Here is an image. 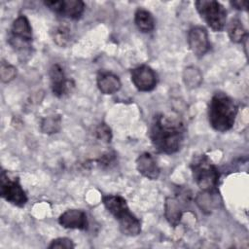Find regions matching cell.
I'll use <instances>...</instances> for the list:
<instances>
[{
    "mask_svg": "<svg viewBox=\"0 0 249 249\" xmlns=\"http://www.w3.org/2000/svg\"><path fill=\"white\" fill-rule=\"evenodd\" d=\"M186 131L184 122L177 115L159 113L152 120L149 136L157 152L171 155L183 146Z\"/></svg>",
    "mask_w": 249,
    "mask_h": 249,
    "instance_id": "1",
    "label": "cell"
},
{
    "mask_svg": "<svg viewBox=\"0 0 249 249\" xmlns=\"http://www.w3.org/2000/svg\"><path fill=\"white\" fill-rule=\"evenodd\" d=\"M237 111L235 102L229 95L224 92H216L208 105L209 124L216 131H228L234 124Z\"/></svg>",
    "mask_w": 249,
    "mask_h": 249,
    "instance_id": "2",
    "label": "cell"
},
{
    "mask_svg": "<svg viewBox=\"0 0 249 249\" xmlns=\"http://www.w3.org/2000/svg\"><path fill=\"white\" fill-rule=\"evenodd\" d=\"M102 203L109 213L118 221L120 231L127 236H136L141 232V222L129 210L126 200L119 195H108L102 197Z\"/></svg>",
    "mask_w": 249,
    "mask_h": 249,
    "instance_id": "3",
    "label": "cell"
},
{
    "mask_svg": "<svg viewBox=\"0 0 249 249\" xmlns=\"http://www.w3.org/2000/svg\"><path fill=\"white\" fill-rule=\"evenodd\" d=\"M193 178L204 192H216L220 174L216 165L205 154L194 157L191 162Z\"/></svg>",
    "mask_w": 249,
    "mask_h": 249,
    "instance_id": "4",
    "label": "cell"
},
{
    "mask_svg": "<svg viewBox=\"0 0 249 249\" xmlns=\"http://www.w3.org/2000/svg\"><path fill=\"white\" fill-rule=\"evenodd\" d=\"M32 27L24 15L18 16L12 23L9 34V44L20 55L30 53L32 43Z\"/></svg>",
    "mask_w": 249,
    "mask_h": 249,
    "instance_id": "5",
    "label": "cell"
},
{
    "mask_svg": "<svg viewBox=\"0 0 249 249\" xmlns=\"http://www.w3.org/2000/svg\"><path fill=\"white\" fill-rule=\"evenodd\" d=\"M200 18L214 31H223L227 25V10L218 1L198 0L195 2Z\"/></svg>",
    "mask_w": 249,
    "mask_h": 249,
    "instance_id": "6",
    "label": "cell"
},
{
    "mask_svg": "<svg viewBox=\"0 0 249 249\" xmlns=\"http://www.w3.org/2000/svg\"><path fill=\"white\" fill-rule=\"evenodd\" d=\"M0 182V195L7 202L18 207H23L26 204L27 196L19 183L18 177L7 170H2Z\"/></svg>",
    "mask_w": 249,
    "mask_h": 249,
    "instance_id": "7",
    "label": "cell"
},
{
    "mask_svg": "<svg viewBox=\"0 0 249 249\" xmlns=\"http://www.w3.org/2000/svg\"><path fill=\"white\" fill-rule=\"evenodd\" d=\"M44 4L56 15L70 19H79L86 7L81 0H49Z\"/></svg>",
    "mask_w": 249,
    "mask_h": 249,
    "instance_id": "8",
    "label": "cell"
},
{
    "mask_svg": "<svg viewBox=\"0 0 249 249\" xmlns=\"http://www.w3.org/2000/svg\"><path fill=\"white\" fill-rule=\"evenodd\" d=\"M130 78L135 88L140 91H151L158 84L157 73L145 64L131 69Z\"/></svg>",
    "mask_w": 249,
    "mask_h": 249,
    "instance_id": "9",
    "label": "cell"
},
{
    "mask_svg": "<svg viewBox=\"0 0 249 249\" xmlns=\"http://www.w3.org/2000/svg\"><path fill=\"white\" fill-rule=\"evenodd\" d=\"M49 75L51 81V89L55 96L62 97L71 92L72 89L74 88V82L66 78L63 68L59 64H53L50 68Z\"/></svg>",
    "mask_w": 249,
    "mask_h": 249,
    "instance_id": "10",
    "label": "cell"
},
{
    "mask_svg": "<svg viewBox=\"0 0 249 249\" xmlns=\"http://www.w3.org/2000/svg\"><path fill=\"white\" fill-rule=\"evenodd\" d=\"M188 45L196 56H203L210 50V42L206 29L202 26L192 27L188 32Z\"/></svg>",
    "mask_w": 249,
    "mask_h": 249,
    "instance_id": "11",
    "label": "cell"
},
{
    "mask_svg": "<svg viewBox=\"0 0 249 249\" xmlns=\"http://www.w3.org/2000/svg\"><path fill=\"white\" fill-rule=\"evenodd\" d=\"M58 223L61 227L70 230L86 231L89 228L87 214L81 209H68L58 217Z\"/></svg>",
    "mask_w": 249,
    "mask_h": 249,
    "instance_id": "12",
    "label": "cell"
},
{
    "mask_svg": "<svg viewBox=\"0 0 249 249\" xmlns=\"http://www.w3.org/2000/svg\"><path fill=\"white\" fill-rule=\"evenodd\" d=\"M136 169L142 176L150 180H157L160 174L156 159L148 152L139 155L136 160Z\"/></svg>",
    "mask_w": 249,
    "mask_h": 249,
    "instance_id": "13",
    "label": "cell"
},
{
    "mask_svg": "<svg viewBox=\"0 0 249 249\" xmlns=\"http://www.w3.org/2000/svg\"><path fill=\"white\" fill-rule=\"evenodd\" d=\"M96 82L98 89L103 94H114L122 86L119 77L107 71H100L97 75Z\"/></svg>",
    "mask_w": 249,
    "mask_h": 249,
    "instance_id": "14",
    "label": "cell"
},
{
    "mask_svg": "<svg viewBox=\"0 0 249 249\" xmlns=\"http://www.w3.org/2000/svg\"><path fill=\"white\" fill-rule=\"evenodd\" d=\"M183 210L178 199L173 197H167L164 203V215L168 223L172 227L178 226L182 218Z\"/></svg>",
    "mask_w": 249,
    "mask_h": 249,
    "instance_id": "15",
    "label": "cell"
},
{
    "mask_svg": "<svg viewBox=\"0 0 249 249\" xmlns=\"http://www.w3.org/2000/svg\"><path fill=\"white\" fill-rule=\"evenodd\" d=\"M134 23L138 30L143 33H150L155 28V19L153 15L142 8L136 10L134 14Z\"/></svg>",
    "mask_w": 249,
    "mask_h": 249,
    "instance_id": "16",
    "label": "cell"
},
{
    "mask_svg": "<svg viewBox=\"0 0 249 249\" xmlns=\"http://www.w3.org/2000/svg\"><path fill=\"white\" fill-rule=\"evenodd\" d=\"M228 35L231 42L239 44L243 43L248 38V33L242 22L238 18H231L227 25Z\"/></svg>",
    "mask_w": 249,
    "mask_h": 249,
    "instance_id": "17",
    "label": "cell"
},
{
    "mask_svg": "<svg viewBox=\"0 0 249 249\" xmlns=\"http://www.w3.org/2000/svg\"><path fill=\"white\" fill-rule=\"evenodd\" d=\"M61 126V118L59 115H51L44 118L41 122V130L43 133L53 134L59 131Z\"/></svg>",
    "mask_w": 249,
    "mask_h": 249,
    "instance_id": "18",
    "label": "cell"
},
{
    "mask_svg": "<svg viewBox=\"0 0 249 249\" xmlns=\"http://www.w3.org/2000/svg\"><path fill=\"white\" fill-rule=\"evenodd\" d=\"M52 36L56 45L64 47L70 41V29L64 25H58L52 31Z\"/></svg>",
    "mask_w": 249,
    "mask_h": 249,
    "instance_id": "19",
    "label": "cell"
},
{
    "mask_svg": "<svg viewBox=\"0 0 249 249\" xmlns=\"http://www.w3.org/2000/svg\"><path fill=\"white\" fill-rule=\"evenodd\" d=\"M17 75V69L6 61L1 62V79L3 82L12 81Z\"/></svg>",
    "mask_w": 249,
    "mask_h": 249,
    "instance_id": "20",
    "label": "cell"
},
{
    "mask_svg": "<svg viewBox=\"0 0 249 249\" xmlns=\"http://www.w3.org/2000/svg\"><path fill=\"white\" fill-rule=\"evenodd\" d=\"M200 76L201 75L197 69H196L195 67H189L185 70V73H184L185 84L188 85V87H192V88L196 87L199 84L194 80V77H200Z\"/></svg>",
    "mask_w": 249,
    "mask_h": 249,
    "instance_id": "21",
    "label": "cell"
},
{
    "mask_svg": "<svg viewBox=\"0 0 249 249\" xmlns=\"http://www.w3.org/2000/svg\"><path fill=\"white\" fill-rule=\"evenodd\" d=\"M50 249H53V248H59V249H71L75 247V244L73 243L72 239L67 238V237H58L55 238L53 240H52V242L50 243V245L48 246Z\"/></svg>",
    "mask_w": 249,
    "mask_h": 249,
    "instance_id": "22",
    "label": "cell"
},
{
    "mask_svg": "<svg viewBox=\"0 0 249 249\" xmlns=\"http://www.w3.org/2000/svg\"><path fill=\"white\" fill-rule=\"evenodd\" d=\"M95 133H96V137L103 141V142H106V143H109L112 139V132H111V129L110 127L106 124H100L96 130H95Z\"/></svg>",
    "mask_w": 249,
    "mask_h": 249,
    "instance_id": "23",
    "label": "cell"
},
{
    "mask_svg": "<svg viewBox=\"0 0 249 249\" xmlns=\"http://www.w3.org/2000/svg\"><path fill=\"white\" fill-rule=\"evenodd\" d=\"M114 160H115V155L111 153H107L103 155L100 159H98L97 162L102 166H108L111 164V162L114 161Z\"/></svg>",
    "mask_w": 249,
    "mask_h": 249,
    "instance_id": "24",
    "label": "cell"
},
{
    "mask_svg": "<svg viewBox=\"0 0 249 249\" xmlns=\"http://www.w3.org/2000/svg\"><path fill=\"white\" fill-rule=\"evenodd\" d=\"M231 5L239 11H245L247 10V6H248V2L246 1H242V0H236V1H231Z\"/></svg>",
    "mask_w": 249,
    "mask_h": 249,
    "instance_id": "25",
    "label": "cell"
}]
</instances>
